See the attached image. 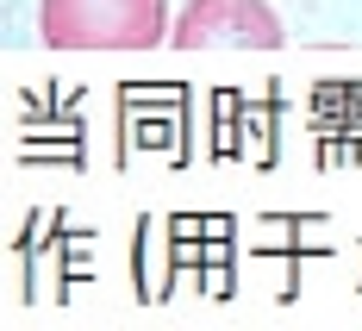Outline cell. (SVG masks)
Wrapping results in <instances>:
<instances>
[{
	"mask_svg": "<svg viewBox=\"0 0 362 331\" xmlns=\"http://www.w3.org/2000/svg\"><path fill=\"white\" fill-rule=\"evenodd\" d=\"M37 37L50 50H150L169 37L163 0H37Z\"/></svg>",
	"mask_w": 362,
	"mask_h": 331,
	"instance_id": "6da1fadb",
	"label": "cell"
},
{
	"mask_svg": "<svg viewBox=\"0 0 362 331\" xmlns=\"http://www.w3.org/2000/svg\"><path fill=\"white\" fill-rule=\"evenodd\" d=\"M169 37L181 50H275L281 13L269 0H187Z\"/></svg>",
	"mask_w": 362,
	"mask_h": 331,
	"instance_id": "7a4b0ae2",
	"label": "cell"
}]
</instances>
